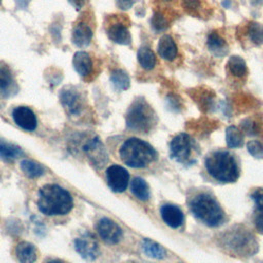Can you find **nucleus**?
Masks as SVG:
<instances>
[{
	"mask_svg": "<svg viewBox=\"0 0 263 263\" xmlns=\"http://www.w3.org/2000/svg\"><path fill=\"white\" fill-rule=\"evenodd\" d=\"M218 241L226 253L238 257L253 256L259 248L255 235L242 225L228 228L219 236Z\"/></svg>",
	"mask_w": 263,
	"mask_h": 263,
	"instance_id": "f257e3e1",
	"label": "nucleus"
},
{
	"mask_svg": "<svg viewBox=\"0 0 263 263\" xmlns=\"http://www.w3.org/2000/svg\"><path fill=\"white\" fill-rule=\"evenodd\" d=\"M37 206L47 216H62L68 214L73 208L71 194L57 184H47L38 192Z\"/></svg>",
	"mask_w": 263,
	"mask_h": 263,
	"instance_id": "f03ea898",
	"label": "nucleus"
},
{
	"mask_svg": "<svg viewBox=\"0 0 263 263\" xmlns=\"http://www.w3.org/2000/svg\"><path fill=\"white\" fill-rule=\"evenodd\" d=\"M119 155L125 164L136 168L148 165L157 156L150 144L138 138H129L124 141L119 149Z\"/></svg>",
	"mask_w": 263,
	"mask_h": 263,
	"instance_id": "7ed1b4c3",
	"label": "nucleus"
},
{
	"mask_svg": "<svg viewBox=\"0 0 263 263\" xmlns=\"http://www.w3.org/2000/svg\"><path fill=\"white\" fill-rule=\"evenodd\" d=\"M205 167L214 179L224 183L235 182L239 176L236 160L227 151H215L211 153L205 159Z\"/></svg>",
	"mask_w": 263,
	"mask_h": 263,
	"instance_id": "20e7f679",
	"label": "nucleus"
},
{
	"mask_svg": "<svg viewBox=\"0 0 263 263\" xmlns=\"http://www.w3.org/2000/svg\"><path fill=\"white\" fill-rule=\"evenodd\" d=\"M192 214L208 226L214 227L222 223L224 213L219 202L210 194L200 193L190 201Z\"/></svg>",
	"mask_w": 263,
	"mask_h": 263,
	"instance_id": "39448f33",
	"label": "nucleus"
},
{
	"mask_svg": "<svg viewBox=\"0 0 263 263\" xmlns=\"http://www.w3.org/2000/svg\"><path fill=\"white\" fill-rule=\"evenodd\" d=\"M126 126L137 133H147L156 123L152 108L144 99H137L129 106L125 116Z\"/></svg>",
	"mask_w": 263,
	"mask_h": 263,
	"instance_id": "423d86ee",
	"label": "nucleus"
},
{
	"mask_svg": "<svg viewBox=\"0 0 263 263\" xmlns=\"http://www.w3.org/2000/svg\"><path fill=\"white\" fill-rule=\"evenodd\" d=\"M192 148L191 138L187 134H179L171 142V156L178 162H189L191 161Z\"/></svg>",
	"mask_w": 263,
	"mask_h": 263,
	"instance_id": "0eeeda50",
	"label": "nucleus"
},
{
	"mask_svg": "<svg viewBox=\"0 0 263 263\" xmlns=\"http://www.w3.org/2000/svg\"><path fill=\"white\" fill-rule=\"evenodd\" d=\"M83 152L86 154L90 162L97 167H102L108 161V154L104 144L98 137L89 138L82 145Z\"/></svg>",
	"mask_w": 263,
	"mask_h": 263,
	"instance_id": "6e6552de",
	"label": "nucleus"
},
{
	"mask_svg": "<svg viewBox=\"0 0 263 263\" xmlns=\"http://www.w3.org/2000/svg\"><path fill=\"white\" fill-rule=\"evenodd\" d=\"M60 101L63 107L71 115H78L82 110V98L73 86H65L60 92Z\"/></svg>",
	"mask_w": 263,
	"mask_h": 263,
	"instance_id": "1a4fd4ad",
	"label": "nucleus"
},
{
	"mask_svg": "<svg viewBox=\"0 0 263 263\" xmlns=\"http://www.w3.org/2000/svg\"><path fill=\"white\" fill-rule=\"evenodd\" d=\"M107 182L109 187L115 192H123L128 185V173L120 165L113 164L107 168Z\"/></svg>",
	"mask_w": 263,
	"mask_h": 263,
	"instance_id": "9d476101",
	"label": "nucleus"
},
{
	"mask_svg": "<svg viewBox=\"0 0 263 263\" xmlns=\"http://www.w3.org/2000/svg\"><path fill=\"white\" fill-rule=\"evenodd\" d=\"M97 230L100 237L109 245L117 243L122 236L121 228L109 218H102L98 222Z\"/></svg>",
	"mask_w": 263,
	"mask_h": 263,
	"instance_id": "9b49d317",
	"label": "nucleus"
},
{
	"mask_svg": "<svg viewBox=\"0 0 263 263\" xmlns=\"http://www.w3.org/2000/svg\"><path fill=\"white\" fill-rule=\"evenodd\" d=\"M74 247L80 256L85 260L92 261L99 255V245L96 238L89 233H85L76 238L74 241Z\"/></svg>",
	"mask_w": 263,
	"mask_h": 263,
	"instance_id": "f8f14e48",
	"label": "nucleus"
},
{
	"mask_svg": "<svg viewBox=\"0 0 263 263\" xmlns=\"http://www.w3.org/2000/svg\"><path fill=\"white\" fill-rule=\"evenodd\" d=\"M13 121L21 128L33 132L37 127V117L32 109L26 106H18L12 111Z\"/></svg>",
	"mask_w": 263,
	"mask_h": 263,
	"instance_id": "ddd939ff",
	"label": "nucleus"
},
{
	"mask_svg": "<svg viewBox=\"0 0 263 263\" xmlns=\"http://www.w3.org/2000/svg\"><path fill=\"white\" fill-rule=\"evenodd\" d=\"M107 35L111 41L121 45H129L132 42L129 30L121 22H114L110 24L107 29Z\"/></svg>",
	"mask_w": 263,
	"mask_h": 263,
	"instance_id": "4468645a",
	"label": "nucleus"
},
{
	"mask_svg": "<svg viewBox=\"0 0 263 263\" xmlns=\"http://www.w3.org/2000/svg\"><path fill=\"white\" fill-rule=\"evenodd\" d=\"M160 215L162 220L172 228L180 227L184 222V215L182 211L174 204H164L161 206Z\"/></svg>",
	"mask_w": 263,
	"mask_h": 263,
	"instance_id": "2eb2a0df",
	"label": "nucleus"
},
{
	"mask_svg": "<svg viewBox=\"0 0 263 263\" xmlns=\"http://www.w3.org/2000/svg\"><path fill=\"white\" fill-rule=\"evenodd\" d=\"M92 39V30L85 23L77 24L72 32V42L80 48L87 47Z\"/></svg>",
	"mask_w": 263,
	"mask_h": 263,
	"instance_id": "dca6fc26",
	"label": "nucleus"
},
{
	"mask_svg": "<svg viewBox=\"0 0 263 263\" xmlns=\"http://www.w3.org/2000/svg\"><path fill=\"white\" fill-rule=\"evenodd\" d=\"M157 52L165 61H174L177 58L178 47L172 36L163 35L160 37L157 44Z\"/></svg>",
	"mask_w": 263,
	"mask_h": 263,
	"instance_id": "f3484780",
	"label": "nucleus"
},
{
	"mask_svg": "<svg viewBox=\"0 0 263 263\" xmlns=\"http://www.w3.org/2000/svg\"><path fill=\"white\" fill-rule=\"evenodd\" d=\"M73 68L81 77H86L92 70V61L90 55L85 51H77L72 60Z\"/></svg>",
	"mask_w": 263,
	"mask_h": 263,
	"instance_id": "a211bd4d",
	"label": "nucleus"
},
{
	"mask_svg": "<svg viewBox=\"0 0 263 263\" xmlns=\"http://www.w3.org/2000/svg\"><path fill=\"white\" fill-rule=\"evenodd\" d=\"M15 255L20 263H34L37 258V251L31 242L21 241L16 245Z\"/></svg>",
	"mask_w": 263,
	"mask_h": 263,
	"instance_id": "6ab92c4d",
	"label": "nucleus"
},
{
	"mask_svg": "<svg viewBox=\"0 0 263 263\" xmlns=\"http://www.w3.org/2000/svg\"><path fill=\"white\" fill-rule=\"evenodd\" d=\"M208 47L209 49L218 57H223L228 52V46L226 40L218 33L212 32L208 37Z\"/></svg>",
	"mask_w": 263,
	"mask_h": 263,
	"instance_id": "aec40b11",
	"label": "nucleus"
},
{
	"mask_svg": "<svg viewBox=\"0 0 263 263\" xmlns=\"http://www.w3.org/2000/svg\"><path fill=\"white\" fill-rule=\"evenodd\" d=\"M24 155V151L16 145L8 143L0 138V157L6 161H12Z\"/></svg>",
	"mask_w": 263,
	"mask_h": 263,
	"instance_id": "412c9836",
	"label": "nucleus"
},
{
	"mask_svg": "<svg viewBox=\"0 0 263 263\" xmlns=\"http://www.w3.org/2000/svg\"><path fill=\"white\" fill-rule=\"evenodd\" d=\"M142 249L147 256L154 259H163L166 255V251L162 246L149 238H145L142 241Z\"/></svg>",
	"mask_w": 263,
	"mask_h": 263,
	"instance_id": "4be33fe9",
	"label": "nucleus"
},
{
	"mask_svg": "<svg viewBox=\"0 0 263 263\" xmlns=\"http://www.w3.org/2000/svg\"><path fill=\"white\" fill-rule=\"evenodd\" d=\"M137 58L141 67L145 70H152L156 64L154 52L147 46H142L139 48Z\"/></svg>",
	"mask_w": 263,
	"mask_h": 263,
	"instance_id": "5701e85b",
	"label": "nucleus"
},
{
	"mask_svg": "<svg viewBox=\"0 0 263 263\" xmlns=\"http://www.w3.org/2000/svg\"><path fill=\"white\" fill-rule=\"evenodd\" d=\"M110 80L117 90H125L130 85V79L127 73L121 69H115L111 72Z\"/></svg>",
	"mask_w": 263,
	"mask_h": 263,
	"instance_id": "b1692460",
	"label": "nucleus"
},
{
	"mask_svg": "<svg viewBox=\"0 0 263 263\" xmlns=\"http://www.w3.org/2000/svg\"><path fill=\"white\" fill-rule=\"evenodd\" d=\"M14 87V79L12 73L6 65L0 63V89L7 95Z\"/></svg>",
	"mask_w": 263,
	"mask_h": 263,
	"instance_id": "393cba45",
	"label": "nucleus"
},
{
	"mask_svg": "<svg viewBox=\"0 0 263 263\" xmlns=\"http://www.w3.org/2000/svg\"><path fill=\"white\" fill-rule=\"evenodd\" d=\"M227 67L229 72L236 76V77H242L247 74L248 69H247V64L245 60L238 55H232L227 63Z\"/></svg>",
	"mask_w": 263,
	"mask_h": 263,
	"instance_id": "a878e982",
	"label": "nucleus"
},
{
	"mask_svg": "<svg viewBox=\"0 0 263 263\" xmlns=\"http://www.w3.org/2000/svg\"><path fill=\"white\" fill-rule=\"evenodd\" d=\"M132 191L138 199L143 201L147 200L150 196V190H149L148 184L146 183L145 180L139 177L135 178L132 181Z\"/></svg>",
	"mask_w": 263,
	"mask_h": 263,
	"instance_id": "bb28decb",
	"label": "nucleus"
},
{
	"mask_svg": "<svg viewBox=\"0 0 263 263\" xmlns=\"http://www.w3.org/2000/svg\"><path fill=\"white\" fill-rule=\"evenodd\" d=\"M21 168L29 178H37L43 175V167L36 161L30 159H24L21 162Z\"/></svg>",
	"mask_w": 263,
	"mask_h": 263,
	"instance_id": "cd10ccee",
	"label": "nucleus"
},
{
	"mask_svg": "<svg viewBox=\"0 0 263 263\" xmlns=\"http://www.w3.org/2000/svg\"><path fill=\"white\" fill-rule=\"evenodd\" d=\"M226 143L230 148H237L242 145L241 130L236 126H228L226 128Z\"/></svg>",
	"mask_w": 263,
	"mask_h": 263,
	"instance_id": "c85d7f7f",
	"label": "nucleus"
},
{
	"mask_svg": "<svg viewBox=\"0 0 263 263\" xmlns=\"http://www.w3.org/2000/svg\"><path fill=\"white\" fill-rule=\"evenodd\" d=\"M248 35L250 40L257 45L263 43V26L257 22H251L248 26Z\"/></svg>",
	"mask_w": 263,
	"mask_h": 263,
	"instance_id": "c756f323",
	"label": "nucleus"
},
{
	"mask_svg": "<svg viewBox=\"0 0 263 263\" xmlns=\"http://www.w3.org/2000/svg\"><path fill=\"white\" fill-rule=\"evenodd\" d=\"M168 20L160 12V11H155L153 16L151 17V27L154 29L156 32H162L168 28Z\"/></svg>",
	"mask_w": 263,
	"mask_h": 263,
	"instance_id": "7c9ffc66",
	"label": "nucleus"
},
{
	"mask_svg": "<svg viewBox=\"0 0 263 263\" xmlns=\"http://www.w3.org/2000/svg\"><path fill=\"white\" fill-rule=\"evenodd\" d=\"M247 148L249 153L256 158H263V144L259 141L252 140L248 142Z\"/></svg>",
	"mask_w": 263,
	"mask_h": 263,
	"instance_id": "2f4dec72",
	"label": "nucleus"
},
{
	"mask_svg": "<svg viewBox=\"0 0 263 263\" xmlns=\"http://www.w3.org/2000/svg\"><path fill=\"white\" fill-rule=\"evenodd\" d=\"M241 130L245 132L247 135H256L258 133V126L255 121L250 118L245 119L241 121Z\"/></svg>",
	"mask_w": 263,
	"mask_h": 263,
	"instance_id": "473e14b6",
	"label": "nucleus"
},
{
	"mask_svg": "<svg viewBox=\"0 0 263 263\" xmlns=\"http://www.w3.org/2000/svg\"><path fill=\"white\" fill-rule=\"evenodd\" d=\"M183 8L189 13H196L200 9V0H182Z\"/></svg>",
	"mask_w": 263,
	"mask_h": 263,
	"instance_id": "72a5a7b5",
	"label": "nucleus"
},
{
	"mask_svg": "<svg viewBox=\"0 0 263 263\" xmlns=\"http://www.w3.org/2000/svg\"><path fill=\"white\" fill-rule=\"evenodd\" d=\"M166 105H167V108H170L171 110H175V111H178L182 107L181 100L178 97H176L175 95H168L166 97Z\"/></svg>",
	"mask_w": 263,
	"mask_h": 263,
	"instance_id": "f704fd0d",
	"label": "nucleus"
},
{
	"mask_svg": "<svg viewBox=\"0 0 263 263\" xmlns=\"http://www.w3.org/2000/svg\"><path fill=\"white\" fill-rule=\"evenodd\" d=\"M252 198L255 201L257 210L263 211V188H259L252 193Z\"/></svg>",
	"mask_w": 263,
	"mask_h": 263,
	"instance_id": "c9c22d12",
	"label": "nucleus"
},
{
	"mask_svg": "<svg viewBox=\"0 0 263 263\" xmlns=\"http://www.w3.org/2000/svg\"><path fill=\"white\" fill-rule=\"evenodd\" d=\"M255 225L259 233L263 234V211L257 210L255 213Z\"/></svg>",
	"mask_w": 263,
	"mask_h": 263,
	"instance_id": "e433bc0d",
	"label": "nucleus"
},
{
	"mask_svg": "<svg viewBox=\"0 0 263 263\" xmlns=\"http://www.w3.org/2000/svg\"><path fill=\"white\" fill-rule=\"evenodd\" d=\"M136 0H116L117 7L121 10H128L129 8H132Z\"/></svg>",
	"mask_w": 263,
	"mask_h": 263,
	"instance_id": "4c0bfd02",
	"label": "nucleus"
},
{
	"mask_svg": "<svg viewBox=\"0 0 263 263\" xmlns=\"http://www.w3.org/2000/svg\"><path fill=\"white\" fill-rule=\"evenodd\" d=\"M68 2L76 9L80 10L84 4V0H68Z\"/></svg>",
	"mask_w": 263,
	"mask_h": 263,
	"instance_id": "58836bf2",
	"label": "nucleus"
},
{
	"mask_svg": "<svg viewBox=\"0 0 263 263\" xmlns=\"http://www.w3.org/2000/svg\"><path fill=\"white\" fill-rule=\"evenodd\" d=\"M46 263H65V262L63 260H60V259H52V260L47 261Z\"/></svg>",
	"mask_w": 263,
	"mask_h": 263,
	"instance_id": "ea45409f",
	"label": "nucleus"
},
{
	"mask_svg": "<svg viewBox=\"0 0 263 263\" xmlns=\"http://www.w3.org/2000/svg\"><path fill=\"white\" fill-rule=\"evenodd\" d=\"M222 5H223L225 8H228V7L230 6V1H229V0H224V1L222 2Z\"/></svg>",
	"mask_w": 263,
	"mask_h": 263,
	"instance_id": "a19ab883",
	"label": "nucleus"
},
{
	"mask_svg": "<svg viewBox=\"0 0 263 263\" xmlns=\"http://www.w3.org/2000/svg\"><path fill=\"white\" fill-rule=\"evenodd\" d=\"M0 4H1V0H0Z\"/></svg>",
	"mask_w": 263,
	"mask_h": 263,
	"instance_id": "79ce46f5",
	"label": "nucleus"
}]
</instances>
